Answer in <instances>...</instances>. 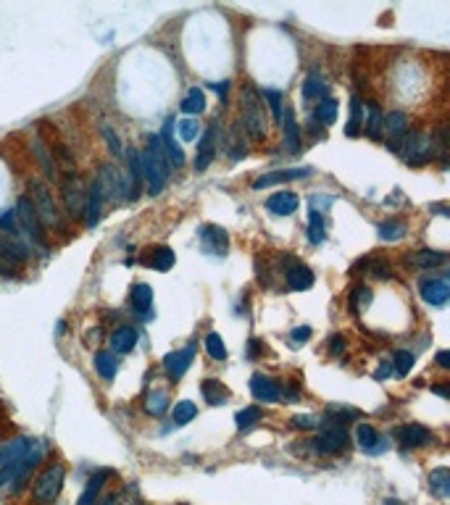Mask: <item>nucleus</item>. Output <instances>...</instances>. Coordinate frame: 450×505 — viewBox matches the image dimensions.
<instances>
[{
  "label": "nucleus",
  "mask_w": 450,
  "mask_h": 505,
  "mask_svg": "<svg viewBox=\"0 0 450 505\" xmlns=\"http://www.w3.org/2000/svg\"><path fill=\"white\" fill-rule=\"evenodd\" d=\"M166 408H169V395H166V392L156 389V392H150V395L145 398V413L147 416H163Z\"/></svg>",
  "instance_id": "obj_45"
},
{
  "label": "nucleus",
  "mask_w": 450,
  "mask_h": 505,
  "mask_svg": "<svg viewBox=\"0 0 450 505\" xmlns=\"http://www.w3.org/2000/svg\"><path fill=\"white\" fill-rule=\"evenodd\" d=\"M182 111H185L187 116H198V113H203L206 111V93L200 90V87H190L187 90V95L182 98Z\"/></svg>",
  "instance_id": "obj_39"
},
{
  "label": "nucleus",
  "mask_w": 450,
  "mask_h": 505,
  "mask_svg": "<svg viewBox=\"0 0 450 505\" xmlns=\"http://www.w3.org/2000/svg\"><path fill=\"white\" fill-rule=\"evenodd\" d=\"M356 442H358V448L363 452H371V455H379V452L387 448L384 445V439L379 437V432L374 429L371 424H358V429H356Z\"/></svg>",
  "instance_id": "obj_28"
},
{
  "label": "nucleus",
  "mask_w": 450,
  "mask_h": 505,
  "mask_svg": "<svg viewBox=\"0 0 450 505\" xmlns=\"http://www.w3.org/2000/svg\"><path fill=\"white\" fill-rule=\"evenodd\" d=\"M390 376H393V363H390V360H382V363L377 366V371H374V379H377V382H387Z\"/></svg>",
  "instance_id": "obj_56"
},
{
  "label": "nucleus",
  "mask_w": 450,
  "mask_h": 505,
  "mask_svg": "<svg viewBox=\"0 0 450 505\" xmlns=\"http://www.w3.org/2000/svg\"><path fill=\"white\" fill-rule=\"evenodd\" d=\"M216 158V129H206L195 150V172H206Z\"/></svg>",
  "instance_id": "obj_24"
},
{
  "label": "nucleus",
  "mask_w": 450,
  "mask_h": 505,
  "mask_svg": "<svg viewBox=\"0 0 450 505\" xmlns=\"http://www.w3.org/2000/svg\"><path fill=\"white\" fill-rule=\"evenodd\" d=\"M366 268H369L377 279H390V277H393V266H390L387 261H369Z\"/></svg>",
  "instance_id": "obj_51"
},
{
  "label": "nucleus",
  "mask_w": 450,
  "mask_h": 505,
  "mask_svg": "<svg viewBox=\"0 0 450 505\" xmlns=\"http://www.w3.org/2000/svg\"><path fill=\"white\" fill-rule=\"evenodd\" d=\"M261 98H266V103L271 108V116H274V124H279L282 119V108H285V98L279 90H261Z\"/></svg>",
  "instance_id": "obj_48"
},
{
  "label": "nucleus",
  "mask_w": 450,
  "mask_h": 505,
  "mask_svg": "<svg viewBox=\"0 0 450 505\" xmlns=\"http://www.w3.org/2000/svg\"><path fill=\"white\" fill-rule=\"evenodd\" d=\"M429 492L437 495L440 500H445L450 495V471L445 466H440V468H435V471L429 474Z\"/></svg>",
  "instance_id": "obj_38"
},
{
  "label": "nucleus",
  "mask_w": 450,
  "mask_h": 505,
  "mask_svg": "<svg viewBox=\"0 0 450 505\" xmlns=\"http://www.w3.org/2000/svg\"><path fill=\"white\" fill-rule=\"evenodd\" d=\"M397 153L408 166H426L437 153H445V140L437 143L432 132H408L403 137V145Z\"/></svg>",
  "instance_id": "obj_3"
},
{
  "label": "nucleus",
  "mask_w": 450,
  "mask_h": 505,
  "mask_svg": "<svg viewBox=\"0 0 450 505\" xmlns=\"http://www.w3.org/2000/svg\"><path fill=\"white\" fill-rule=\"evenodd\" d=\"M411 264L419 268H440L448 264V252L442 250H416L411 255Z\"/></svg>",
  "instance_id": "obj_33"
},
{
  "label": "nucleus",
  "mask_w": 450,
  "mask_h": 505,
  "mask_svg": "<svg viewBox=\"0 0 450 505\" xmlns=\"http://www.w3.org/2000/svg\"><path fill=\"white\" fill-rule=\"evenodd\" d=\"M211 90L222 93V98H226V90H229V82H211Z\"/></svg>",
  "instance_id": "obj_60"
},
{
  "label": "nucleus",
  "mask_w": 450,
  "mask_h": 505,
  "mask_svg": "<svg viewBox=\"0 0 450 505\" xmlns=\"http://www.w3.org/2000/svg\"><path fill=\"white\" fill-rule=\"evenodd\" d=\"M437 366H440V369H450V353L448 350H440V353H437Z\"/></svg>",
  "instance_id": "obj_59"
},
{
  "label": "nucleus",
  "mask_w": 450,
  "mask_h": 505,
  "mask_svg": "<svg viewBox=\"0 0 450 505\" xmlns=\"http://www.w3.org/2000/svg\"><path fill=\"white\" fill-rule=\"evenodd\" d=\"M240 127L251 140H264L266 137V103L261 93H255L253 87L242 90V116Z\"/></svg>",
  "instance_id": "obj_5"
},
{
  "label": "nucleus",
  "mask_w": 450,
  "mask_h": 505,
  "mask_svg": "<svg viewBox=\"0 0 450 505\" xmlns=\"http://www.w3.org/2000/svg\"><path fill=\"white\" fill-rule=\"evenodd\" d=\"M127 163H129V182H127V200L140 198V190H143V163H140V150L129 147L127 153Z\"/></svg>",
  "instance_id": "obj_26"
},
{
  "label": "nucleus",
  "mask_w": 450,
  "mask_h": 505,
  "mask_svg": "<svg viewBox=\"0 0 450 505\" xmlns=\"http://www.w3.org/2000/svg\"><path fill=\"white\" fill-rule=\"evenodd\" d=\"M0 277H6V271H3V268H0Z\"/></svg>",
  "instance_id": "obj_63"
},
{
  "label": "nucleus",
  "mask_w": 450,
  "mask_h": 505,
  "mask_svg": "<svg viewBox=\"0 0 450 505\" xmlns=\"http://www.w3.org/2000/svg\"><path fill=\"white\" fill-rule=\"evenodd\" d=\"M177 132H179V137H182L185 143H195L200 134V127L195 119H182V121H177Z\"/></svg>",
  "instance_id": "obj_49"
},
{
  "label": "nucleus",
  "mask_w": 450,
  "mask_h": 505,
  "mask_svg": "<svg viewBox=\"0 0 450 505\" xmlns=\"http://www.w3.org/2000/svg\"><path fill=\"white\" fill-rule=\"evenodd\" d=\"M206 350H208V356L213 360H226L229 358V350H226L224 340H222V334L219 332H208L206 334Z\"/></svg>",
  "instance_id": "obj_44"
},
{
  "label": "nucleus",
  "mask_w": 450,
  "mask_h": 505,
  "mask_svg": "<svg viewBox=\"0 0 450 505\" xmlns=\"http://www.w3.org/2000/svg\"><path fill=\"white\" fill-rule=\"evenodd\" d=\"M198 237L203 242L206 252H211V255H226V250H229V235H226L222 226H213V224L200 226Z\"/></svg>",
  "instance_id": "obj_14"
},
{
  "label": "nucleus",
  "mask_w": 450,
  "mask_h": 505,
  "mask_svg": "<svg viewBox=\"0 0 450 505\" xmlns=\"http://www.w3.org/2000/svg\"><path fill=\"white\" fill-rule=\"evenodd\" d=\"M103 192H100V187H98V182L93 179V185L87 187V203H84V226L87 229H93V226H98V221H100V216H103Z\"/></svg>",
  "instance_id": "obj_20"
},
{
  "label": "nucleus",
  "mask_w": 450,
  "mask_h": 505,
  "mask_svg": "<svg viewBox=\"0 0 450 505\" xmlns=\"http://www.w3.org/2000/svg\"><path fill=\"white\" fill-rule=\"evenodd\" d=\"M300 205V198L295 192H287V190H279L271 198L266 200V211H271L274 216H292Z\"/></svg>",
  "instance_id": "obj_25"
},
{
  "label": "nucleus",
  "mask_w": 450,
  "mask_h": 505,
  "mask_svg": "<svg viewBox=\"0 0 450 505\" xmlns=\"http://www.w3.org/2000/svg\"><path fill=\"white\" fill-rule=\"evenodd\" d=\"M103 505H116V497H114V495H111V497H106V500H103Z\"/></svg>",
  "instance_id": "obj_62"
},
{
  "label": "nucleus",
  "mask_w": 450,
  "mask_h": 505,
  "mask_svg": "<svg viewBox=\"0 0 450 505\" xmlns=\"http://www.w3.org/2000/svg\"><path fill=\"white\" fill-rule=\"evenodd\" d=\"M159 140H161V147H163V156L169 160V166H172V169H182V166H185V150L179 147L177 137H174V119H166V124H163V129H161V134H159Z\"/></svg>",
  "instance_id": "obj_13"
},
{
  "label": "nucleus",
  "mask_w": 450,
  "mask_h": 505,
  "mask_svg": "<svg viewBox=\"0 0 450 505\" xmlns=\"http://www.w3.org/2000/svg\"><path fill=\"white\" fill-rule=\"evenodd\" d=\"M111 477H114V471H111V468H100V471H95L93 477H90V481H87L84 492L80 495L77 505H95L98 503V495L103 492V487H106V481Z\"/></svg>",
  "instance_id": "obj_29"
},
{
  "label": "nucleus",
  "mask_w": 450,
  "mask_h": 505,
  "mask_svg": "<svg viewBox=\"0 0 450 505\" xmlns=\"http://www.w3.org/2000/svg\"><path fill=\"white\" fill-rule=\"evenodd\" d=\"M300 95H303V100H321V98H327V80L321 74H316V71H311L303 80V84H300Z\"/></svg>",
  "instance_id": "obj_32"
},
{
  "label": "nucleus",
  "mask_w": 450,
  "mask_h": 505,
  "mask_svg": "<svg viewBox=\"0 0 450 505\" xmlns=\"http://www.w3.org/2000/svg\"><path fill=\"white\" fill-rule=\"evenodd\" d=\"M384 134H387V147L397 153L403 145V137L408 134V116L403 111H390L384 113Z\"/></svg>",
  "instance_id": "obj_11"
},
{
  "label": "nucleus",
  "mask_w": 450,
  "mask_h": 505,
  "mask_svg": "<svg viewBox=\"0 0 450 505\" xmlns=\"http://www.w3.org/2000/svg\"><path fill=\"white\" fill-rule=\"evenodd\" d=\"M366 111H369V116L363 119V132H366V137L369 140H374V143H379L384 134V113L382 108H379V103H369L366 106Z\"/></svg>",
  "instance_id": "obj_30"
},
{
  "label": "nucleus",
  "mask_w": 450,
  "mask_h": 505,
  "mask_svg": "<svg viewBox=\"0 0 450 505\" xmlns=\"http://www.w3.org/2000/svg\"><path fill=\"white\" fill-rule=\"evenodd\" d=\"M32 153H35V158L40 163L42 174L51 179V182H61V172H58V163H55L53 153H51V145L42 140V137H32Z\"/></svg>",
  "instance_id": "obj_15"
},
{
  "label": "nucleus",
  "mask_w": 450,
  "mask_h": 505,
  "mask_svg": "<svg viewBox=\"0 0 450 505\" xmlns=\"http://www.w3.org/2000/svg\"><path fill=\"white\" fill-rule=\"evenodd\" d=\"M318 424H321V421H318L316 416H308V413L292 419V426H295V429H316Z\"/></svg>",
  "instance_id": "obj_54"
},
{
  "label": "nucleus",
  "mask_w": 450,
  "mask_h": 505,
  "mask_svg": "<svg viewBox=\"0 0 450 505\" xmlns=\"http://www.w3.org/2000/svg\"><path fill=\"white\" fill-rule=\"evenodd\" d=\"M348 445H350V437L343 426H324L321 434L314 439V450L321 455H340L343 450H348Z\"/></svg>",
  "instance_id": "obj_8"
},
{
  "label": "nucleus",
  "mask_w": 450,
  "mask_h": 505,
  "mask_svg": "<svg viewBox=\"0 0 450 505\" xmlns=\"http://www.w3.org/2000/svg\"><path fill=\"white\" fill-rule=\"evenodd\" d=\"M235 421H237V429L240 432H245V429H251L261 421V411L255 408V405H248V408H242V411L235 416Z\"/></svg>",
  "instance_id": "obj_47"
},
{
  "label": "nucleus",
  "mask_w": 450,
  "mask_h": 505,
  "mask_svg": "<svg viewBox=\"0 0 450 505\" xmlns=\"http://www.w3.org/2000/svg\"><path fill=\"white\" fill-rule=\"evenodd\" d=\"M0 232H8V235H19V221H16V211H3V216H0Z\"/></svg>",
  "instance_id": "obj_52"
},
{
  "label": "nucleus",
  "mask_w": 450,
  "mask_h": 505,
  "mask_svg": "<svg viewBox=\"0 0 450 505\" xmlns=\"http://www.w3.org/2000/svg\"><path fill=\"white\" fill-rule=\"evenodd\" d=\"M35 445H37V442L32 437H16V439H11V442H6V445L0 448V466L21 461L24 455H29V452L35 450Z\"/></svg>",
  "instance_id": "obj_23"
},
{
  "label": "nucleus",
  "mask_w": 450,
  "mask_h": 505,
  "mask_svg": "<svg viewBox=\"0 0 450 505\" xmlns=\"http://www.w3.org/2000/svg\"><path fill=\"white\" fill-rule=\"evenodd\" d=\"M95 182H98L100 192H103V200H119L127 195V182H124V176L119 174V169L111 166V163H103L98 169Z\"/></svg>",
  "instance_id": "obj_9"
},
{
  "label": "nucleus",
  "mask_w": 450,
  "mask_h": 505,
  "mask_svg": "<svg viewBox=\"0 0 450 505\" xmlns=\"http://www.w3.org/2000/svg\"><path fill=\"white\" fill-rule=\"evenodd\" d=\"M279 129H282V143L287 147V153H300L303 147V137H300V127H298V119H295V111L290 106L282 108V119H279Z\"/></svg>",
  "instance_id": "obj_12"
},
{
  "label": "nucleus",
  "mask_w": 450,
  "mask_h": 505,
  "mask_svg": "<svg viewBox=\"0 0 450 505\" xmlns=\"http://www.w3.org/2000/svg\"><path fill=\"white\" fill-rule=\"evenodd\" d=\"M371 290L366 287V284H358V287H353V293H350V297H348V306H350V311L353 313H361L363 308L371 306Z\"/></svg>",
  "instance_id": "obj_42"
},
{
  "label": "nucleus",
  "mask_w": 450,
  "mask_h": 505,
  "mask_svg": "<svg viewBox=\"0 0 450 505\" xmlns=\"http://www.w3.org/2000/svg\"><path fill=\"white\" fill-rule=\"evenodd\" d=\"M285 282H287L292 293H305V290L314 287V271L303 266V264H290L285 268Z\"/></svg>",
  "instance_id": "obj_21"
},
{
  "label": "nucleus",
  "mask_w": 450,
  "mask_h": 505,
  "mask_svg": "<svg viewBox=\"0 0 450 505\" xmlns=\"http://www.w3.org/2000/svg\"><path fill=\"white\" fill-rule=\"evenodd\" d=\"M195 416H198V405H195L192 400H179V403L174 405V411H172V419H174V424H177V426L190 424Z\"/></svg>",
  "instance_id": "obj_40"
},
{
  "label": "nucleus",
  "mask_w": 450,
  "mask_h": 505,
  "mask_svg": "<svg viewBox=\"0 0 450 505\" xmlns=\"http://www.w3.org/2000/svg\"><path fill=\"white\" fill-rule=\"evenodd\" d=\"M337 111H340V106H337L334 98H321L316 106V113H314V121L318 127H332L337 121Z\"/></svg>",
  "instance_id": "obj_36"
},
{
  "label": "nucleus",
  "mask_w": 450,
  "mask_h": 505,
  "mask_svg": "<svg viewBox=\"0 0 450 505\" xmlns=\"http://www.w3.org/2000/svg\"><path fill=\"white\" fill-rule=\"evenodd\" d=\"M413 363H416V356L411 350H397L395 358H393V369L397 371V376H408Z\"/></svg>",
  "instance_id": "obj_46"
},
{
  "label": "nucleus",
  "mask_w": 450,
  "mask_h": 505,
  "mask_svg": "<svg viewBox=\"0 0 450 505\" xmlns=\"http://www.w3.org/2000/svg\"><path fill=\"white\" fill-rule=\"evenodd\" d=\"M432 392H437L440 398H448V387L445 385H437V387H432Z\"/></svg>",
  "instance_id": "obj_61"
},
{
  "label": "nucleus",
  "mask_w": 450,
  "mask_h": 505,
  "mask_svg": "<svg viewBox=\"0 0 450 505\" xmlns=\"http://www.w3.org/2000/svg\"><path fill=\"white\" fill-rule=\"evenodd\" d=\"M311 334H314L311 327H295V329L290 332V337H292V342H295V345H303V342L311 340Z\"/></svg>",
  "instance_id": "obj_55"
},
{
  "label": "nucleus",
  "mask_w": 450,
  "mask_h": 505,
  "mask_svg": "<svg viewBox=\"0 0 450 505\" xmlns=\"http://www.w3.org/2000/svg\"><path fill=\"white\" fill-rule=\"evenodd\" d=\"M16 221H19V232H24V239H27L29 248H37V250L48 252V232L42 226L40 216L35 211L29 195H21L16 200Z\"/></svg>",
  "instance_id": "obj_4"
},
{
  "label": "nucleus",
  "mask_w": 450,
  "mask_h": 505,
  "mask_svg": "<svg viewBox=\"0 0 450 505\" xmlns=\"http://www.w3.org/2000/svg\"><path fill=\"white\" fill-rule=\"evenodd\" d=\"M129 303H132V311L140 319H153V287L150 284H145V282L134 284Z\"/></svg>",
  "instance_id": "obj_17"
},
{
  "label": "nucleus",
  "mask_w": 450,
  "mask_h": 505,
  "mask_svg": "<svg viewBox=\"0 0 450 505\" xmlns=\"http://www.w3.org/2000/svg\"><path fill=\"white\" fill-rule=\"evenodd\" d=\"M343 350H345V337H343V334H332L330 353H332V356H343Z\"/></svg>",
  "instance_id": "obj_57"
},
{
  "label": "nucleus",
  "mask_w": 450,
  "mask_h": 505,
  "mask_svg": "<svg viewBox=\"0 0 450 505\" xmlns=\"http://www.w3.org/2000/svg\"><path fill=\"white\" fill-rule=\"evenodd\" d=\"M361 111H363L361 98H353V100H350V119L345 124V134H348V137H358V132H361V127H363Z\"/></svg>",
  "instance_id": "obj_43"
},
{
  "label": "nucleus",
  "mask_w": 450,
  "mask_h": 505,
  "mask_svg": "<svg viewBox=\"0 0 450 505\" xmlns=\"http://www.w3.org/2000/svg\"><path fill=\"white\" fill-rule=\"evenodd\" d=\"M305 176H311V169H282V172H269L253 182V190H266V187H271V185L295 182V179H305Z\"/></svg>",
  "instance_id": "obj_22"
},
{
  "label": "nucleus",
  "mask_w": 450,
  "mask_h": 505,
  "mask_svg": "<svg viewBox=\"0 0 450 505\" xmlns=\"http://www.w3.org/2000/svg\"><path fill=\"white\" fill-rule=\"evenodd\" d=\"M19 466H21V461L0 466V487H3V484H8V481H14V477L19 474Z\"/></svg>",
  "instance_id": "obj_53"
},
{
  "label": "nucleus",
  "mask_w": 450,
  "mask_h": 505,
  "mask_svg": "<svg viewBox=\"0 0 450 505\" xmlns=\"http://www.w3.org/2000/svg\"><path fill=\"white\" fill-rule=\"evenodd\" d=\"M251 392L253 398L261 400V403H279V398H282V387L271 376H266V374H253Z\"/></svg>",
  "instance_id": "obj_16"
},
{
  "label": "nucleus",
  "mask_w": 450,
  "mask_h": 505,
  "mask_svg": "<svg viewBox=\"0 0 450 505\" xmlns=\"http://www.w3.org/2000/svg\"><path fill=\"white\" fill-rule=\"evenodd\" d=\"M140 163H143V179L147 182V192L159 195L163 185H166V179H169V174H172V166L163 156L159 134L147 137V147L140 153Z\"/></svg>",
  "instance_id": "obj_2"
},
{
  "label": "nucleus",
  "mask_w": 450,
  "mask_h": 505,
  "mask_svg": "<svg viewBox=\"0 0 450 505\" xmlns=\"http://www.w3.org/2000/svg\"><path fill=\"white\" fill-rule=\"evenodd\" d=\"M305 235H308L311 245H321L327 239V221H324L321 211H314V208L308 211V229H305Z\"/></svg>",
  "instance_id": "obj_35"
},
{
  "label": "nucleus",
  "mask_w": 450,
  "mask_h": 505,
  "mask_svg": "<svg viewBox=\"0 0 450 505\" xmlns=\"http://www.w3.org/2000/svg\"><path fill=\"white\" fill-rule=\"evenodd\" d=\"M422 297L429 306H445L450 297V284L445 277H432L422 282Z\"/></svg>",
  "instance_id": "obj_18"
},
{
  "label": "nucleus",
  "mask_w": 450,
  "mask_h": 505,
  "mask_svg": "<svg viewBox=\"0 0 450 505\" xmlns=\"http://www.w3.org/2000/svg\"><path fill=\"white\" fill-rule=\"evenodd\" d=\"M29 187V200H32V205H35V211L40 216L42 226H45V232L51 229V232H66V213L58 208V203H55L53 192H51V187L48 182H42V179H29L27 182Z\"/></svg>",
  "instance_id": "obj_1"
},
{
  "label": "nucleus",
  "mask_w": 450,
  "mask_h": 505,
  "mask_svg": "<svg viewBox=\"0 0 450 505\" xmlns=\"http://www.w3.org/2000/svg\"><path fill=\"white\" fill-rule=\"evenodd\" d=\"M61 198H64V213L66 219L80 221L84 219V203H87V182L82 179V174H66L61 179Z\"/></svg>",
  "instance_id": "obj_7"
},
{
  "label": "nucleus",
  "mask_w": 450,
  "mask_h": 505,
  "mask_svg": "<svg viewBox=\"0 0 450 505\" xmlns=\"http://www.w3.org/2000/svg\"><path fill=\"white\" fill-rule=\"evenodd\" d=\"M64 479H66V466L53 463L42 468V474L32 484V500L35 505H53L55 497L64 490Z\"/></svg>",
  "instance_id": "obj_6"
},
{
  "label": "nucleus",
  "mask_w": 450,
  "mask_h": 505,
  "mask_svg": "<svg viewBox=\"0 0 450 505\" xmlns=\"http://www.w3.org/2000/svg\"><path fill=\"white\" fill-rule=\"evenodd\" d=\"M198 356V347L195 345H187V347H179V350H172L166 358H163V371L169 374V379L172 382H179L182 376L187 374V369L192 366V360Z\"/></svg>",
  "instance_id": "obj_10"
},
{
  "label": "nucleus",
  "mask_w": 450,
  "mask_h": 505,
  "mask_svg": "<svg viewBox=\"0 0 450 505\" xmlns=\"http://www.w3.org/2000/svg\"><path fill=\"white\" fill-rule=\"evenodd\" d=\"M395 437L406 445V448H424V445H432L435 434L422 424H406L395 432Z\"/></svg>",
  "instance_id": "obj_19"
},
{
  "label": "nucleus",
  "mask_w": 450,
  "mask_h": 505,
  "mask_svg": "<svg viewBox=\"0 0 450 505\" xmlns=\"http://www.w3.org/2000/svg\"><path fill=\"white\" fill-rule=\"evenodd\" d=\"M174 261H177V255H174L172 248H166V245H159V248H153L150 255H147V266L156 268V271H172Z\"/></svg>",
  "instance_id": "obj_34"
},
{
  "label": "nucleus",
  "mask_w": 450,
  "mask_h": 505,
  "mask_svg": "<svg viewBox=\"0 0 450 505\" xmlns=\"http://www.w3.org/2000/svg\"><path fill=\"white\" fill-rule=\"evenodd\" d=\"M261 353H264V345H261L258 340H251V342H248V356L255 358V356H261Z\"/></svg>",
  "instance_id": "obj_58"
},
{
  "label": "nucleus",
  "mask_w": 450,
  "mask_h": 505,
  "mask_svg": "<svg viewBox=\"0 0 450 505\" xmlns=\"http://www.w3.org/2000/svg\"><path fill=\"white\" fill-rule=\"evenodd\" d=\"M406 232H408V226L403 224V221H397V219H390V221L379 224V237L384 242H397V239L406 237Z\"/></svg>",
  "instance_id": "obj_41"
},
{
  "label": "nucleus",
  "mask_w": 450,
  "mask_h": 505,
  "mask_svg": "<svg viewBox=\"0 0 450 505\" xmlns=\"http://www.w3.org/2000/svg\"><path fill=\"white\" fill-rule=\"evenodd\" d=\"M137 340H140L137 329H134V327H129V324H124V327L114 329V334H111V353H114V356L132 353L134 345H137Z\"/></svg>",
  "instance_id": "obj_27"
},
{
  "label": "nucleus",
  "mask_w": 450,
  "mask_h": 505,
  "mask_svg": "<svg viewBox=\"0 0 450 505\" xmlns=\"http://www.w3.org/2000/svg\"><path fill=\"white\" fill-rule=\"evenodd\" d=\"M100 132H103V137H106L108 150H111V153H114V156H116V158H121V156H124V147H121L119 134L114 132V129H111V127H108V124H103V127H100Z\"/></svg>",
  "instance_id": "obj_50"
},
{
  "label": "nucleus",
  "mask_w": 450,
  "mask_h": 505,
  "mask_svg": "<svg viewBox=\"0 0 450 505\" xmlns=\"http://www.w3.org/2000/svg\"><path fill=\"white\" fill-rule=\"evenodd\" d=\"M95 369L100 374V379L114 382L116 374H119V360H116V356H114L111 350H98V353H95Z\"/></svg>",
  "instance_id": "obj_31"
},
{
  "label": "nucleus",
  "mask_w": 450,
  "mask_h": 505,
  "mask_svg": "<svg viewBox=\"0 0 450 505\" xmlns=\"http://www.w3.org/2000/svg\"><path fill=\"white\" fill-rule=\"evenodd\" d=\"M200 392H203V398L208 400L211 405H224L226 400H229V389L219 379H206L200 385Z\"/></svg>",
  "instance_id": "obj_37"
}]
</instances>
